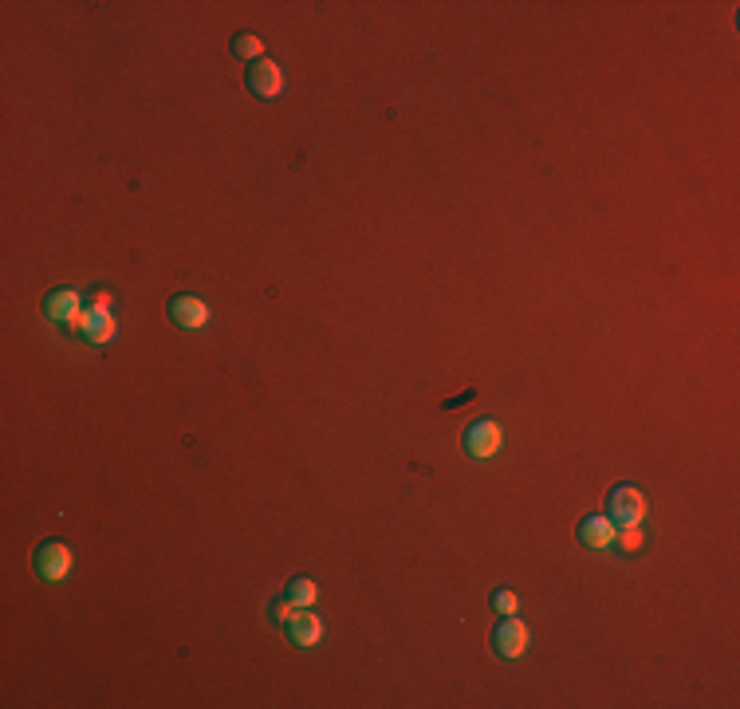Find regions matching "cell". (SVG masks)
Wrapping results in <instances>:
<instances>
[{
    "label": "cell",
    "instance_id": "6da1fadb",
    "mask_svg": "<svg viewBox=\"0 0 740 709\" xmlns=\"http://www.w3.org/2000/svg\"><path fill=\"white\" fill-rule=\"evenodd\" d=\"M79 335L95 347H107L115 343L119 335V312H115V292L111 288H91L87 292V308H83V320H79Z\"/></svg>",
    "mask_w": 740,
    "mask_h": 709
},
{
    "label": "cell",
    "instance_id": "7a4b0ae2",
    "mask_svg": "<svg viewBox=\"0 0 740 709\" xmlns=\"http://www.w3.org/2000/svg\"><path fill=\"white\" fill-rule=\"evenodd\" d=\"M83 308H87V300H83V292L71 288V284H60V288H52V292L44 296V316L56 323V327H63V331H79Z\"/></svg>",
    "mask_w": 740,
    "mask_h": 709
},
{
    "label": "cell",
    "instance_id": "3957f363",
    "mask_svg": "<svg viewBox=\"0 0 740 709\" xmlns=\"http://www.w3.org/2000/svg\"><path fill=\"white\" fill-rule=\"evenodd\" d=\"M71 568H75V556H71V544L67 540L52 536V540H44L36 548V576L44 583H63L71 576Z\"/></svg>",
    "mask_w": 740,
    "mask_h": 709
},
{
    "label": "cell",
    "instance_id": "277c9868",
    "mask_svg": "<svg viewBox=\"0 0 740 709\" xmlns=\"http://www.w3.org/2000/svg\"><path fill=\"white\" fill-rule=\"evenodd\" d=\"M461 446H465L469 457L489 461V457H496L500 446H504V430H500V422H496V418H477V422H469V426H465Z\"/></svg>",
    "mask_w": 740,
    "mask_h": 709
},
{
    "label": "cell",
    "instance_id": "5b68a950",
    "mask_svg": "<svg viewBox=\"0 0 740 709\" xmlns=\"http://www.w3.org/2000/svg\"><path fill=\"white\" fill-rule=\"evenodd\" d=\"M607 516L615 528H630V524H642L646 520V497L634 489V485H615L607 493Z\"/></svg>",
    "mask_w": 740,
    "mask_h": 709
},
{
    "label": "cell",
    "instance_id": "8992f818",
    "mask_svg": "<svg viewBox=\"0 0 740 709\" xmlns=\"http://www.w3.org/2000/svg\"><path fill=\"white\" fill-rule=\"evenodd\" d=\"M493 650L500 654V658H508V662H516L520 654H528V643H532V635H528V627L516 619V615H500V623L493 627Z\"/></svg>",
    "mask_w": 740,
    "mask_h": 709
},
{
    "label": "cell",
    "instance_id": "52a82bcc",
    "mask_svg": "<svg viewBox=\"0 0 740 709\" xmlns=\"http://www.w3.org/2000/svg\"><path fill=\"white\" fill-rule=\"evenodd\" d=\"M166 316H170V323L174 327H185V331H201L205 323H209V304L201 300V296H193V292H174L170 296V304H166Z\"/></svg>",
    "mask_w": 740,
    "mask_h": 709
},
{
    "label": "cell",
    "instance_id": "ba28073f",
    "mask_svg": "<svg viewBox=\"0 0 740 709\" xmlns=\"http://www.w3.org/2000/svg\"><path fill=\"white\" fill-rule=\"evenodd\" d=\"M284 631H288V643L304 646V650L323 643V619H319L311 607H296V611H292V619L284 623Z\"/></svg>",
    "mask_w": 740,
    "mask_h": 709
},
{
    "label": "cell",
    "instance_id": "9c48e42d",
    "mask_svg": "<svg viewBox=\"0 0 740 709\" xmlns=\"http://www.w3.org/2000/svg\"><path fill=\"white\" fill-rule=\"evenodd\" d=\"M248 91H252L256 99H276V95L284 91V71H280V64L256 60V64L248 67Z\"/></svg>",
    "mask_w": 740,
    "mask_h": 709
},
{
    "label": "cell",
    "instance_id": "30bf717a",
    "mask_svg": "<svg viewBox=\"0 0 740 709\" xmlns=\"http://www.w3.org/2000/svg\"><path fill=\"white\" fill-rule=\"evenodd\" d=\"M579 544L583 548H611L615 544V524L607 513H591L579 520Z\"/></svg>",
    "mask_w": 740,
    "mask_h": 709
},
{
    "label": "cell",
    "instance_id": "8fae6325",
    "mask_svg": "<svg viewBox=\"0 0 740 709\" xmlns=\"http://www.w3.org/2000/svg\"><path fill=\"white\" fill-rule=\"evenodd\" d=\"M229 52H233L237 60L256 64V60H264V40H260V36H252V32H237V36H233V44H229Z\"/></svg>",
    "mask_w": 740,
    "mask_h": 709
},
{
    "label": "cell",
    "instance_id": "7c38bea8",
    "mask_svg": "<svg viewBox=\"0 0 740 709\" xmlns=\"http://www.w3.org/2000/svg\"><path fill=\"white\" fill-rule=\"evenodd\" d=\"M284 595H288L296 607H311V603H315V595H319V587H315L308 576H292L288 587H284Z\"/></svg>",
    "mask_w": 740,
    "mask_h": 709
},
{
    "label": "cell",
    "instance_id": "4fadbf2b",
    "mask_svg": "<svg viewBox=\"0 0 740 709\" xmlns=\"http://www.w3.org/2000/svg\"><path fill=\"white\" fill-rule=\"evenodd\" d=\"M642 528L638 524H630V528H615V548L618 552H626V556H638L642 552Z\"/></svg>",
    "mask_w": 740,
    "mask_h": 709
},
{
    "label": "cell",
    "instance_id": "5bb4252c",
    "mask_svg": "<svg viewBox=\"0 0 740 709\" xmlns=\"http://www.w3.org/2000/svg\"><path fill=\"white\" fill-rule=\"evenodd\" d=\"M489 607H493L496 615H516V607H520V599H516V591H508V587H500V591H493V595H489Z\"/></svg>",
    "mask_w": 740,
    "mask_h": 709
},
{
    "label": "cell",
    "instance_id": "9a60e30c",
    "mask_svg": "<svg viewBox=\"0 0 740 709\" xmlns=\"http://www.w3.org/2000/svg\"><path fill=\"white\" fill-rule=\"evenodd\" d=\"M292 611H296V603H292L288 595H284V599H272V603H268V619H272V623H280V627H284V623L292 619Z\"/></svg>",
    "mask_w": 740,
    "mask_h": 709
}]
</instances>
